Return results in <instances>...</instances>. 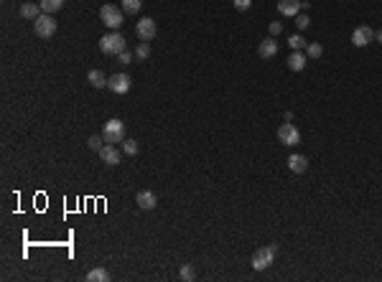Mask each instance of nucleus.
I'll list each match as a JSON object with an SVG mask.
<instances>
[{
	"mask_svg": "<svg viewBox=\"0 0 382 282\" xmlns=\"http://www.w3.org/2000/svg\"><path fill=\"white\" fill-rule=\"evenodd\" d=\"M321 53H324V46H321V43H308V46H306V56H308V59H318Z\"/></svg>",
	"mask_w": 382,
	"mask_h": 282,
	"instance_id": "nucleus-24",
	"label": "nucleus"
},
{
	"mask_svg": "<svg viewBox=\"0 0 382 282\" xmlns=\"http://www.w3.org/2000/svg\"><path fill=\"white\" fill-rule=\"evenodd\" d=\"M278 140H280L283 145L293 148V145H298V143H301V132H298V127H296L293 122H285V125H280V127H278Z\"/></svg>",
	"mask_w": 382,
	"mask_h": 282,
	"instance_id": "nucleus-6",
	"label": "nucleus"
},
{
	"mask_svg": "<svg viewBox=\"0 0 382 282\" xmlns=\"http://www.w3.org/2000/svg\"><path fill=\"white\" fill-rule=\"evenodd\" d=\"M148 56H151V43H148V41H143V43L135 48V59H138V61H146Z\"/></svg>",
	"mask_w": 382,
	"mask_h": 282,
	"instance_id": "nucleus-25",
	"label": "nucleus"
},
{
	"mask_svg": "<svg viewBox=\"0 0 382 282\" xmlns=\"http://www.w3.org/2000/svg\"><path fill=\"white\" fill-rule=\"evenodd\" d=\"M122 153L125 155H138V140H122Z\"/></svg>",
	"mask_w": 382,
	"mask_h": 282,
	"instance_id": "nucleus-22",
	"label": "nucleus"
},
{
	"mask_svg": "<svg viewBox=\"0 0 382 282\" xmlns=\"http://www.w3.org/2000/svg\"><path fill=\"white\" fill-rule=\"evenodd\" d=\"M122 8H117V6H112V3H107V6H102L100 8V18H102V23L107 26V28H112V31H117L120 26H122Z\"/></svg>",
	"mask_w": 382,
	"mask_h": 282,
	"instance_id": "nucleus-2",
	"label": "nucleus"
},
{
	"mask_svg": "<svg viewBox=\"0 0 382 282\" xmlns=\"http://www.w3.org/2000/svg\"><path fill=\"white\" fill-rule=\"evenodd\" d=\"M374 38H377V41L382 43V31H379V33H374Z\"/></svg>",
	"mask_w": 382,
	"mask_h": 282,
	"instance_id": "nucleus-31",
	"label": "nucleus"
},
{
	"mask_svg": "<svg viewBox=\"0 0 382 282\" xmlns=\"http://www.w3.org/2000/svg\"><path fill=\"white\" fill-rule=\"evenodd\" d=\"M87 82L92 84V87H97V89H102V87H107V77L100 72V69H92V72L87 74Z\"/></svg>",
	"mask_w": 382,
	"mask_h": 282,
	"instance_id": "nucleus-17",
	"label": "nucleus"
},
{
	"mask_svg": "<svg viewBox=\"0 0 382 282\" xmlns=\"http://www.w3.org/2000/svg\"><path fill=\"white\" fill-rule=\"evenodd\" d=\"M275 252H278V247L275 244H270V247H260L258 252L252 254V269H268L270 264H273V259H275Z\"/></svg>",
	"mask_w": 382,
	"mask_h": 282,
	"instance_id": "nucleus-4",
	"label": "nucleus"
},
{
	"mask_svg": "<svg viewBox=\"0 0 382 282\" xmlns=\"http://www.w3.org/2000/svg\"><path fill=\"white\" fill-rule=\"evenodd\" d=\"M120 8H122V13H127V16H138V11L143 8V0H122Z\"/></svg>",
	"mask_w": 382,
	"mask_h": 282,
	"instance_id": "nucleus-18",
	"label": "nucleus"
},
{
	"mask_svg": "<svg viewBox=\"0 0 382 282\" xmlns=\"http://www.w3.org/2000/svg\"><path fill=\"white\" fill-rule=\"evenodd\" d=\"M38 6H41V11H43V13L54 16L56 11H61V8H64V0H41Z\"/></svg>",
	"mask_w": 382,
	"mask_h": 282,
	"instance_id": "nucleus-19",
	"label": "nucleus"
},
{
	"mask_svg": "<svg viewBox=\"0 0 382 282\" xmlns=\"http://www.w3.org/2000/svg\"><path fill=\"white\" fill-rule=\"evenodd\" d=\"M135 203H138V208H143V211H151V208H156L158 198H156V193H153V191H138V196H135Z\"/></svg>",
	"mask_w": 382,
	"mask_h": 282,
	"instance_id": "nucleus-11",
	"label": "nucleus"
},
{
	"mask_svg": "<svg viewBox=\"0 0 382 282\" xmlns=\"http://www.w3.org/2000/svg\"><path fill=\"white\" fill-rule=\"evenodd\" d=\"M258 53H260V59H273L278 53V41L275 38H263L260 46H258Z\"/></svg>",
	"mask_w": 382,
	"mask_h": 282,
	"instance_id": "nucleus-13",
	"label": "nucleus"
},
{
	"mask_svg": "<svg viewBox=\"0 0 382 282\" xmlns=\"http://www.w3.org/2000/svg\"><path fill=\"white\" fill-rule=\"evenodd\" d=\"M278 11H280V16L296 18V16L301 13V0H280V3H278Z\"/></svg>",
	"mask_w": 382,
	"mask_h": 282,
	"instance_id": "nucleus-12",
	"label": "nucleus"
},
{
	"mask_svg": "<svg viewBox=\"0 0 382 282\" xmlns=\"http://www.w3.org/2000/svg\"><path fill=\"white\" fill-rule=\"evenodd\" d=\"M250 6H252V0H234L237 11H250Z\"/></svg>",
	"mask_w": 382,
	"mask_h": 282,
	"instance_id": "nucleus-29",
	"label": "nucleus"
},
{
	"mask_svg": "<svg viewBox=\"0 0 382 282\" xmlns=\"http://www.w3.org/2000/svg\"><path fill=\"white\" fill-rule=\"evenodd\" d=\"M87 279H89V282H107V279H110V272H107L105 267H94V269L87 274Z\"/></svg>",
	"mask_w": 382,
	"mask_h": 282,
	"instance_id": "nucleus-20",
	"label": "nucleus"
},
{
	"mask_svg": "<svg viewBox=\"0 0 382 282\" xmlns=\"http://www.w3.org/2000/svg\"><path fill=\"white\" fill-rule=\"evenodd\" d=\"M308 23H311V18H308L306 13H298V16H296V26H298V31H306V28H308Z\"/></svg>",
	"mask_w": 382,
	"mask_h": 282,
	"instance_id": "nucleus-26",
	"label": "nucleus"
},
{
	"mask_svg": "<svg viewBox=\"0 0 382 282\" xmlns=\"http://www.w3.org/2000/svg\"><path fill=\"white\" fill-rule=\"evenodd\" d=\"M102 137H105V143H110V145L122 143V140H125V125L120 120H107L105 130H102Z\"/></svg>",
	"mask_w": 382,
	"mask_h": 282,
	"instance_id": "nucleus-3",
	"label": "nucleus"
},
{
	"mask_svg": "<svg viewBox=\"0 0 382 282\" xmlns=\"http://www.w3.org/2000/svg\"><path fill=\"white\" fill-rule=\"evenodd\" d=\"M41 13H43V11H41V6H36V3H23V6H21V16L28 18V21H36Z\"/></svg>",
	"mask_w": 382,
	"mask_h": 282,
	"instance_id": "nucleus-16",
	"label": "nucleus"
},
{
	"mask_svg": "<svg viewBox=\"0 0 382 282\" xmlns=\"http://www.w3.org/2000/svg\"><path fill=\"white\" fill-rule=\"evenodd\" d=\"M117 61H120V64H125V66H127V64H133V53H130V51H122V53L117 56Z\"/></svg>",
	"mask_w": 382,
	"mask_h": 282,
	"instance_id": "nucleus-28",
	"label": "nucleus"
},
{
	"mask_svg": "<svg viewBox=\"0 0 382 282\" xmlns=\"http://www.w3.org/2000/svg\"><path fill=\"white\" fill-rule=\"evenodd\" d=\"M278 33H283V23H280V21H273V23H270V36H278Z\"/></svg>",
	"mask_w": 382,
	"mask_h": 282,
	"instance_id": "nucleus-30",
	"label": "nucleus"
},
{
	"mask_svg": "<svg viewBox=\"0 0 382 282\" xmlns=\"http://www.w3.org/2000/svg\"><path fill=\"white\" fill-rule=\"evenodd\" d=\"M306 61H308V56H306L303 51H293V53L288 56V69H291V72H303Z\"/></svg>",
	"mask_w": 382,
	"mask_h": 282,
	"instance_id": "nucleus-14",
	"label": "nucleus"
},
{
	"mask_svg": "<svg viewBox=\"0 0 382 282\" xmlns=\"http://www.w3.org/2000/svg\"><path fill=\"white\" fill-rule=\"evenodd\" d=\"M374 41V31L369 28V26H359V28H354V33H352V43L357 46V48H364V46H369Z\"/></svg>",
	"mask_w": 382,
	"mask_h": 282,
	"instance_id": "nucleus-9",
	"label": "nucleus"
},
{
	"mask_svg": "<svg viewBox=\"0 0 382 282\" xmlns=\"http://www.w3.org/2000/svg\"><path fill=\"white\" fill-rule=\"evenodd\" d=\"M288 168H291L293 173H298V176H301V173H306V171H308V160H306L303 155L293 153V155L288 158Z\"/></svg>",
	"mask_w": 382,
	"mask_h": 282,
	"instance_id": "nucleus-15",
	"label": "nucleus"
},
{
	"mask_svg": "<svg viewBox=\"0 0 382 282\" xmlns=\"http://www.w3.org/2000/svg\"><path fill=\"white\" fill-rule=\"evenodd\" d=\"M288 43H291V48H293V51H303V48L308 46V41H306L303 36H298V33H296V36H291V38H288Z\"/></svg>",
	"mask_w": 382,
	"mask_h": 282,
	"instance_id": "nucleus-21",
	"label": "nucleus"
},
{
	"mask_svg": "<svg viewBox=\"0 0 382 282\" xmlns=\"http://www.w3.org/2000/svg\"><path fill=\"white\" fill-rule=\"evenodd\" d=\"M33 31H36L38 38H51V36L56 33V21H54V16L41 13V16L33 21Z\"/></svg>",
	"mask_w": 382,
	"mask_h": 282,
	"instance_id": "nucleus-5",
	"label": "nucleus"
},
{
	"mask_svg": "<svg viewBox=\"0 0 382 282\" xmlns=\"http://www.w3.org/2000/svg\"><path fill=\"white\" fill-rule=\"evenodd\" d=\"M100 158H102V163H107V165H117V163H120V158H122V153L117 150V145L105 143V148L100 150Z\"/></svg>",
	"mask_w": 382,
	"mask_h": 282,
	"instance_id": "nucleus-10",
	"label": "nucleus"
},
{
	"mask_svg": "<svg viewBox=\"0 0 382 282\" xmlns=\"http://www.w3.org/2000/svg\"><path fill=\"white\" fill-rule=\"evenodd\" d=\"M87 145H89L94 153H100V150L105 148V137H102V135H92V137L87 140Z\"/></svg>",
	"mask_w": 382,
	"mask_h": 282,
	"instance_id": "nucleus-23",
	"label": "nucleus"
},
{
	"mask_svg": "<svg viewBox=\"0 0 382 282\" xmlns=\"http://www.w3.org/2000/svg\"><path fill=\"white\" fill-rule=\"evenodd\" d=\"M156 21L153 18H140L138 21V26H135V33H138V38L140 41H153L156 38Z\"/></svg>",
	"mask_w": 382,
	"mask_h": 282,
	"instance_id": "nucleus-8",
	"label": "nucleus"
},
{
	"mask_svg": "<svg viewBox=\"0 0 382 282\" xmlns=\"http://www.w3.org/2000/svg\"><path fill=\"white\" fill-rule=\"evenodd\" d=\"M181 279H186V282L194 279V267H191V264H183V267H181Z\"/></svg>",
	"mask_w": 382,
	"mask_h": 282,
	"instance_id": "nucleus-27",
	"label": "nucleus"
},
{
	"mask_svg": "<svg viewBox=\"0 0 382 282\" xmlns=\"http://www.w3.org/2000/svg\"><path fill=\"white\" fill-rule=\"evenodd\" d=\"M100 51L107 53V56H120L125 51V38L117 31H112V33H107V36L100 38Z\"/></svg>",
	"mask_w": 382,
	"mask_h": 282,
	"instance_id": "nucleus-1",
	"label": "nucleus"
},
{
	"mask_svg": "<svg viewBox=\"0 0 382 282\" xmlns=\"http://www.w3.org/2000/svg\"><path fill=\"white\" fill-rule=\"evenodd\" d=\"M107 87L115 94H127V92H130V87H133V79H130V74H112L107 79Z\"/></svg>",
	"mask_w": 382,
	"mask_h": 282,
	"instance_id": "nucleus-7",
	"label": "nucleus"
}]
</instances>
